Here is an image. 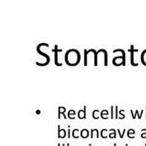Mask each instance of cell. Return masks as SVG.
Segmentation results:
<instances>
[{
    "label": "cell",
    "mask_w": 146,
    "mask_h": 146,
    "mask_svg": "<svg viewBox=\"0 0 146 146\" xmlns=\"http://www.w3.org/2000/svg\"><path fill=\"white\" fill-rule=\"evenodd\" d=\"M66 146H70V144H66Z\"/></svg>",
    "instance_id": "cell-29"
},
{
    "label": "cell",
    "mask_w": 146,
    "mask_h": 146,
    "mask_svg": "<svg viewBox=\"0 0 146 146\" xmlns=\"http://www.w3.org/2000/svg\"><path fill=\"white\" fill-rule=\"evenodd\" d=\"M67 138H71V130L68 129V131H67Z\"/></svg>",
    "instance_id": "cell-26"
},
{
    "label": "cell",
    "mask_w": 146,
    "mask_h": 146,
    "mask_svg": "<svg viewBox=\"0 0 146 146\" xmlns=\"http://www.w3.org/2000/svg\"><path fill=\"white\" fill-rule=\"evenodd\" d=\"M141 138H146V129H143V130H142Z\"/></svg>",
    "instance_id": "cell-23"
},
{
    "label": "cell",
    "mask_w": 146,
    "mask_h": 146,
    "mask_svg": "<svg viewBox=\"0 0 146 146\" xmlns=\"http://www.w3.org/2000/svg\"><path fill=\"white\" fill-rule=\"evenodd\" d=\"M81 60V54L77 49H69L65 54V61L69 66H77Z\"/></svg>",
    "instance_id": "cell-1"
},
{
    "label": "cell",
    "mask_w": 146,
    "mask_h": 146,
    "mask_svg": "<svg viewBox=\"0 0 146 146\" xmlns=\"http://www.w3.org/2000/svg\"><path fill=\"white\" fill-rule=\"evenodd\" d=\"M126 146H128V145H127V144H126Z\"/></svg>",
    "instance_id": "cell-31"
},
{
    "label": "cell",
    "mask_w": 146,
    "mask_h": 146,
    "mask_svg": "<svg viewBox=\"0 0 146 146\" xmlns=\"http://www.w3.org/2000/svg\"><path fill=\"white\" fill-rule=\"evenodd\" d=\"M145 146H146V144H145Z\"/></svg>",
    "instance_id": "cell-34"
},
{
    "label": "cell",
    "mask_w": 146,
    "mask_h": 146,
    "mask_svg": "<svg viewBox=\"0 0 146 146\" xmlns=\"http://www.w3.org/2000/svg\"><path fill=\"white\" fill-rule=\"evenodd\" d=\"M92 117H93L94 119H98L100 117H101V112L98 109H95L92 113Z\"/></svg>",
    "instance_id": "cell-13"
},
{
    "label": "cell",
    "mask_w": 146,
    "mask_h": 146,
    "mask_svg": "<svg viewBox=\"0 0 146 146\" xmlns=\"http://www.w3.org/2000/svg\"><path fill=\"white\" fill-rule=\"evenodd\" d=\"M113 146H116V144H113Z\"/></svg>",
    "instance_id": "cell-30"
},
{
    "label": "cell",
    "mask_w": 146,
    "mask_h": 146,
    "mask_svg": "<svg viewBox=\"0 0 146 146\" xmlns=\"http://www.w3.org/2000/svg\"><path fill=\"white\" fill-rule=\"evenodd\" d=\"M117 131H118V133H119V138H123L124 135L126 133V129H124L122 132H120V130H117Z\"/></svg>",
    "instance_id": "cell-22"
},
{
    "label": "cell",
    "mask_w": 146,
    "mask_h": 146,
    "mask_svg": "<svg viewBox=\"0 0 146 146\" xmlns=\"http://www.w3.org/2000/svg\"><path fill=\"white\" fill-rule=\"evenodd\" d=\"M58 146H61V144H60V143H58Z\"/></svg>",
    "instance_id": "cell-28"
},
{
    "label": "cell",
    "mask_w": 146,
    "mask_h": 146,
    "mask_svg": "<svg viewBox=\"0 0 146 146\" xmlns=\"http://www.w3.org/2000/svg\"><path fill=\"white\" fill-rule=\"evenodd\" d=\"M36 113H37V114H40V110H37V111H36Z\"/></svg>",
    "instance_id": "cell-27"
},
{
    "label": "cell",
    "mask_w": 146,
    "mask_h": 146,
    "mask_svg": "<svg viewBox=\"0 0 146 146\" xmlns=\"http://www.w3.org/2000/svg\"><path fill=\"white\" fill-rule=\"evenodd\" d=\"M96 64H97V66H108V52L105 49H100L97 51Z\"/></svg>",
    "instance_id": "cell-3"
},
{
    "label": "cell",
    "mask_w": 146,
    "mask_h": 146,
    "mask_svg": "<svg viewBox=\"0 0 146 146\" xmlns=\"http://www.w3.org/2000/svg\"><path fill=\"white\" fill-rule=\"evenodd\" d=\"M90 138H100V133H99V131L97 129H92L90 131Z\"/></svg>",
    "instance_id": "cell-9"
},
{
    "label": "cell",
    "mask_w": 146,
    "mask_h": 146,
    "mask_svg": "<svg viewBox=\"0 0 146 146\" xmlns=\"http://www.w3.org/2000/svg\"><path fill=\"white\" fill-rule=\"evenodd\" d=\"M127 136H128L129 138H135V131L133 129H130L127 131Z\"/></svg>",
    "instance_id": "cell-17"
},
{
    "label": "cell",
    "mask_w": 146,
    "mask_h": 146,
    "mask_svg": "<svg viewBox=\"0 0 146 146\" xmlns=\"http://www.w3.org/2000/svg\"><path fill=\"white\" fill-rule=\"evenodd\" d=\"M58 119H60V114H63V113H65L66 108H64V107H58Z\"/></svg>",
    "instance_id": "cell-20"
},
{
    "label": "cell",
    "mask_w": 146,
    "mask_h": 146,
    "mask_svg": "<svg viewBox=\"0 0 146 146\" xmlns=\"http://www.w3.org/2000/svg\"><path fill=\"white\" fill-rule=\"evenodd\" d=\"M140 59H141V63L144 66H146V49L142 52L141 56H140Z\"/></svg>",
    "instance_id": "cell-14"
},
{
    "label": "cell",
    "mask_w": 146,
    "mask_h": 146,
    "mask_svg": "<svg viewBox=\"0 0 146 146\" xmlns=\"http://www.w3.org/2000/svg\"><path fill=\"white\" fill-rule=\"evenodd\" d=\"M67 135V132L65 131V129H61L60 126H58V138H65Z\"/></svg>",
    "instance_id": "cell-7"
},
{
    "label": "cell",
    "mask_w": 146,
    "mask_h": 146,
    "mask_svg": "<svg viewBox=\"0 0 146 146\" xmlns=\"http://www.w3.org/2000/svg\"><path fill=\"white\" fill-rule=\"evenodd\" d=\"M113 65L114 66L126 65V54L122 56H117L113 58Z\"/></svg>",
    "instance_id": "cell-4"
},
{
    "label": "cell",
    "mask_w": 146,
    "mask_h": 146,
    "mask_svg": "<svg viewBox=\"0 0 146 146\" xmlns=\"http://www.w3.org/2000/svg\"><path fill=\"white\" fill-rule=\"evenodd\" d=\"M77 117L79 119H86V106H84L83 109H80L77 113Z\"/></svg>",
    "instance_id": "cell-8"
},
{
    "label": "cell",
    "mask_w": 146,
    "mask_h": 146,
    "mask_svg": "<svg viewBox=\"0 0 146 146\" xmlns=\"http://www.w3.org/2000/svg\"><path fill=\"white\" fill-rule=\"evenodd\" d=\"M129 52H130V53H131V65L132 66H138V63H137L136 61H135V58H134V53H138V49H134V46L131 45V48H130Z\"/></svg>",
    "instance_id": "cell-6"
},
{
    "label": "cell",
    "mask_w": 146,
    "mask_h": 146,
    "mask_svg": "<svg viewBox=\"0 0 146 146\" xmlns=\"http://www.w3.org/2000/svg\"><path fill=\"white\" fill-rule=\"evenodd\" d=\"M79 137H81V131H79L78 129H74L72 131V138H78Z\"/></svg>",
    "instance_id": "cell-15"
},
{
    "label": "cell",
    "mask_w": 146,
    "mask_h": 146,
    "mask_svg": "<svg viewBox=\"0 0 146 146\" xmlns=\"http://www.w3.org/2000/svg\"><path fill=\"white\" fill-rule=\"evenodd\" d=\"M108 115H109V113L108 110L103 109V110L101 111V118L102 119H108Z\"/></svg>",
    "instance_id": "cell-12"
},
{
    "label": "cell",
    "mask_w": 146,
    "mask_h": 146,
    "mask_svg": "<svg viewBox=\"0 0 146 146\" xmlns=\"http://www.w3.org/2000/svg\"><path fill=\"white\" fill-rule=\"evenodd\" d=\"M89 146H91V144H89Z\"/></svg>",
    "instance_id": "cell-33"
},
{
    "label": "cell",
    "mask_w": 146,
    "mask_h": 146,
    "mask_svg": "<svg viewBox=\"0 0 146 146\" xmlns=\"http://www.w3.org/2000/svg\"><path fill=\"white\" fill-rule=\"evenodd\" d=\"M62 146H65V144H63V145H62Z\"/></svg>",
    "instance_id": "cell-32"
},
{
    "label": "cell",
    "mask_w": 146,
    "mask_h": 146,
    "mask_svg": "<svg viewBox=\"0 0 146 146\" xmlns=\"http://www.w3.org/2000/svg\"><path fill=\"white\" fill-rule=\"evenodd\" d=\"M96 53L95 49L86 50L84 49V66H97L96 64Z\"/></svg>",
    "instance_id": "cell-2"
},
{
    "label": "cell",
    "mask_w": 146,
    "mask_h": 146,
    "mask_svg": "<svg viewBox=\"0 0 146 146\" xmlns=\"http://www.w3.org/2000/svg\"><path fill=\"white\" fill-rule=\"evenodd\" d=\"M124 112H125L124 109H120V111L119 112V119H125V114H124Z\"/></svg>",
    "instance_id": "cell-21"
},
{
    "label": "cell",
    "mask_w": 146,
    "mask_h": 146,
    "mask_svg": "<svg viewBox=\"0 0 146 146\" xmlns=\"http://www.w3.org/2000/svg\"><path fill=\"white\" fill-rule=\"evenodd\" d=\"M113 106H111V113H110V114H111V119H113Z\"/></svg>",
    "instance_id": "cell-25"
},
{
    "label": "cell",
    "mask_w": 146,
    "mask_h": 146,
    "mask_svg": "<svg viewBox=\"0 0 146 146\" xmlns=\"http://www.w3.org/2000/svg\"><path fill=\"white\" fill-rule=\"evenodd\" d=\"M68 118L71 119H75V116H76V112L75 110H73V109H71V110H70L68 112Z\"/></svg>",
    "instance_id": "cell-19"
},
{
    "label": "cell",
    "mask_w": 146,
    "mask_h": 146,
    "mask_svg": "<svg viewBox=\"0 0 146 146\" xmlns=\"http://www.w3.org/2000/svg\"><path fill=\"white\" fill-rule=\"evenodd\" d=\"M114 109H115V116H114V118L117 119H119V115H118V113H119V110H118V107L115 106L114 107Z\"/></svg>",
    "instance_id": "cell-24"
},
{
    "label": "cell",
    "mask_w": 146,
    "mask_h": 146,
    "mask_svg": "<svg viewBox=\"0 0 146 146\" xmlns=\"http://www.w3.org/2000/svg\"><path fill=\"white\" fill-rule=\"evenodd\" d=\"M108 131H109L108 138H116V137H117L116 130H114V129H110V130H108Z\"/></svg>",
    "instance_id": "cell-16"
},
{
    "label": "cell",
    "mask_w": 146,
    "mask_h": 146,
    "mask_svg": "<svg viewBox=\"0 0 146 146\" xmlns=\"http://www.w3.org/2000/svg\"><path fill=\"white\" fill-rule=\"evenodd\" d=\"M36 49H37V52L39 53H40V55L41 56H43V57H44V58H46V64H49L50 63V56H48L47 54H46V53H43V52H41V50H40V48L39 47H37L36 48Z\"/></svg>",
    "instance_id": "cell-10"
},
{
    "label": "cell",
    "mask_w": 146,
    "mask_h": 146,
    "mask_svg": "<svg viewBox=\"0 0 146 146\" xmlns=\"http://www.w3.org/2000/svg\"><path fill=\"white\" fill-rule=\"evenodd\" d=\"M61 50H62V49H59V50H58V45L54 46V49L52 50V52L54 53V63H55L56 66H62L63 65V64L58 62V52H60Z\"/></svg>",
    "instance_id": "cell-5"
},
{
    "label": "cell",
    "mask_w": 146,
    "mask_h": 146,
    "mask_svg": "<svg viewBox=\"0 0 146 146\" xmlns=\"http://www.w3.org/2000/svg\"><path fill=\"white\" fill-rule=\"evenodd\" d=\"M89 136V131L87 129H83L81 131V138H88Z\"/></svg>",
    "instance_id": "cell-11"
},
{
    "label": "cell",
    "mask_w": 146,
    "mask_h": 146,
    "mask_svg": "<svg viewBox=\"0 0 146 146\" xmlns=\"http://www.w3.org/2000/svg\"><path fill=\"white\" fill-rule=\"evenodd\" d=\"M108 130H107V129H102V130L101 131L100 134H101V137L102 138H107L108 137Z\"/></svg>",
    "instance_id": "cell-18"
}]
</instances>
